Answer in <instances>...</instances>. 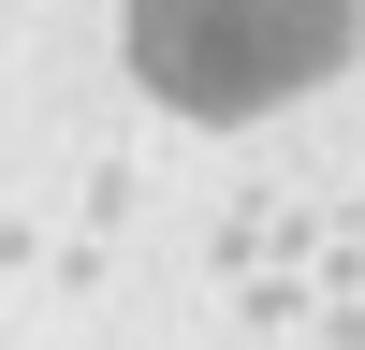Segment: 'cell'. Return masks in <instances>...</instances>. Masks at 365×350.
Listing matches in <instances>:
<instances>
[{
	"label": "cell",
	"mask_w": 365,
	"mask_h": 350,
	"mask_svg": "<svg viewBox=\"0 0 365 350\" xmlns=\"http://www.w3.org/2000/svg\"><path fill=\"white\" fill-rule=\"evenodd\" d=\"M132 29V73L175 117H278L365 44V0H117Z\"/></svg>",
	"instance_id": "obj_1"
}]
</instances>
